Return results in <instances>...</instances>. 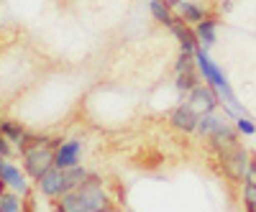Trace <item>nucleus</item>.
<instances>
[{"label": "nucleus", "mask_w": 256, "mask_h": 212, "mask_svg": "<svg viewBox=\"0 0 256 212\" xmlns=\"http://www.w3.org/2000/svg\"><path fill=\"white\" fill-rule=\"evenodd\" d=\"M166 3H172V5H174V3H180V0H166Z\"/></svg>", "instance_id": "nucleus-19"}, {"label": "nucleus", "mask_w": 256, "mask_h": 212, "mask_svg": "<svg viewBox=\"0 0 256 212\" xmlns=\"http://www.w3.org/2000/svg\"><path fill=\"white\" fill-rule=\"evenodd\" d=\"M0 179L8 184V189H13V192H18V195H24V197L31 195V182H34V179H31L20 166H16V164L6 161V166L0 169Z\"/></svg>", "instance_id": "nucleus-8"}, {"label": "nucleus", "mask_w": 256, "mask_h": 212, "mask_svg": "<svg viewBox=\"0 0 256 212\" xmlns=\"http://www.w3.org/2000/svg\"><path fill=\"white\" fill-rule=\"evenodd\" d=\"M198 120H200V113L192 108L187 100L177 102L172 110H169V125L177 128L180 133H195L198 131Z\"/></svg>", "instance_id": "nucleus-4"}, {"label": "nucleus", "mask_w": 256, "mask_h": 212, "mask_svg": "<svg viewBox=\"0 0 256 212\" xmlns=\"http://www.w3.org/2000/svg\"><path fill=\"white\" fill-rule=\"evenodd\" d=\"M0 120H3V118H0Z\"/></svg>", "instance_id": "nucleus-20"}, {"label": "nucleus", "mask_w": 256, "mask_h": 212, "mask_svg": "<svg viewBox=\"0 0 256 212\" xmlns=\"http://www.w3.org/2000/svg\"><path fill=\"white\" fill-rule=\"evenodd\" d=\"M195 36H198V44L210 51L218 41V18L208 15L205 20H200V23L195 26Z\"/></svg>", "instance_id": "nucleus-11"}, {"label": "nucleus", "mask_w": 256, "mask_h": 212, "mask_svg": "<svg viewBox=\"0 0 256 212\" xmlns=\"http://www.w3.org/2000/svg\"><path fill=\"white\" fill-rule=\"evenodd\" d=\"M200 136H205L212 146L218 148H226V146H238V128L230 125L223 115H218V110L212 113H200V120H198V131Z\"/></svg>", "instance_id": "nucleus-1"}, {"label": "nucleus", "mask_w": 256, "mask_h": 212, "mask_svg": "<svg viewBox=\"0 0 256 212\" xmlns=\"http://www.w3.org/2000/svg\"><path fill=\"white\" fill-rule=\"evenodd\" d=\"M82 154H84L82 138H67V141H62L59 148L54 151V166H59V169L80 166L82 164Z\"/></svg>", "instance_id": "nucleus-5"}, {"label": "nucleus", "mask_w": 256, "mask_h": 212, "mask_svg": "<svg viewBox=\"0 0 256 212\" xmlns=\"http://www.w3.org/2000/svg\"><path fill=\"white\" fill-rule=\"evenodd\" d=\"M169 31H172V36L177 38V44H180V51H187V54H195L198 51V36H195V26H190L184 23V20H174L172 26H169Z\"/></svg>", "instance_id": "nucleus-9"}, {"label": "nucleus", "mask_w": 256, "mask_h": 212, "mask_svg": "<svg viewBox=\"0 0 256 212\" xmlns=\"http://www.w3.org/2000/svg\"><path fill=\"white\" fill-rule=\"evenodd\" d=\"M148 10H152V15H154L156 23H162V26H166V28L177 20L174 5L166 3V0H148Z\"/></svg>", "instance_id": "nucleus-13"}, {"label": "nucleus", "mask_w": 256, "mask_h": 212, "mask_svg": "<svg viewBox=\"0 0 256 212\" xmlns=\"http://www.w3.org/2000/svg\"><path fill=\"white\" fill-rule=\"evenodd\" d=\"M174 13L180 15V20H184V23H190V26H198L200 20L208 18L205 8L192 3V0H180V3H174Z\"/></svg>", "instance_id": "nucleus-12"}, {"label": "nucleus", "mask_w": 256, "mask_h": 212, "mask_svg": "<svg viewBox=\"0 0 256 212\" xmlns=\"http://www.w3.org/2000/svg\"><path fill=\"white\" fill-rule=\"evenodd\" d=\"M92 177L90 169H84L82 164L80 166H72V169H64V184H67V192H72V189H77L80 184H84Z\"/></svg>", "instance_id": "nucleus-14"}, {"label": "nucleus", "mask_w": 256, "mask_h": 212, "mask_svg": "<svg viewBox=\"0 0 256 212\" xmlns=\"http://www.w3.org/2000/svg\"><path fill=\"white\" fill-rule=\"evenodd\" d=\"M24 205H26V197L13 192V189H6L0 195V212H24Z\"/></svg>", "instance_id": "nucleus-15"}, {"label": "nucleus", "mask_w": 256, "mask_h": 212, "mask_svg": "<svg viewBox=\"0 0 256 212\" xmlns=\"http://www.w3.org/2000/svg\"><path fill=\"white\" fill-rule=\"evenodd\" d=\"M0 154H3L6 159H10L13 154H20V151H18V146H13V143H10V141L3 136V133H0Z\"/></svg>", "instance_id": "nucleus-17"}, {"label": "nucleus", "mask_w": 256, "mask_h": 212, "mask_svg": "<svg viewBox=\"0 0 256 212\" xmlns=\"http://www.w3.org/2000/svg\"><path fill=\"white\" fill-rule=\"evenodd\" d=\"M187 102L198 113H212V110L220 108V95H218V90H212L208 82H200L198 87L187 95Z\"/></svg>", "instance_id": "nucleus-6"}, {"label": "nucleus", "mask_w": 256, "mask_h": 212, "mask_svg": "<svg viewBox=\"0 0 256 212\" xmlns=\"http://www.w3.org/2000/svg\"><path fill=\"white\" fill-rule=\"evenodd\" d=\"M246 182H254V184H256V161L248 164V177H246Z\"/></svg>", "instance_id": "nucleus-18"}, {"label": "nucleus", "mask_w": 256, "mask_h": 212, "mask_svg": "<svg viewBox=\"0 0 256 212\" xmlns=\"http://www.w3.org/2000/svg\"><path fill=\"white\" fill-rule=\"evenodd\" d=\"M236 128H238V133L254 136V133H256V123H254L248 115H238V118H236Z\"/></svg>", "instance_id": "nucleus-16"}, {"label": "nucleus", "mask_w": 256, "mask_h": 212, "mask_svg": "<svg viewBox=\"0 0 256 212\" xmlns=\"http://www.w3.org/2000/svg\"><path fill=\"white\" fill-rule=\"evenodd\" d=\"M36 189L49 200H59L62 195H67V184H64V169L52 166L46 174H41V179L36 182Z\"/></svg>", "instance_id": "nucleus-7"}, {"label": "nucleus", "mask_w": 256, "mask_h": 212, "mask_svg": "<svg viewBox=\"0 0 256 212\" xmlns=\"http://www.w3.org/2000/svg\"><path fill=\"white\" fill-rule=\"evenodd\" d=\"M0 133H3L13 146H18V151H24L28 146V138H31V131L20 120H0Z\"/></svg>", "instance_id": "nucleus-10"}, {"label": "nucleus", "mask_w": 256, "mask_h": 212, "mask_svg": "<svg viewBox=\"0 0 256 212\" xmlns=\"http://www.w3.org/2000/svg\"><path fill=\"white\" fill-rule=\"evenodd\" d=\"M195 64H198V72H200L202 82H208L212 90L223 92L226 87H230V82H228L226 72H223V69L216 64V61L210 59V51H208V49L198 46V51H195Z\"/></svg>", "instance_id": "nucleus-3"}, {"label": "nucleus", "mask_w": 256, "mask_h": 212, "mask_svg": "<svg viewBox=\"0 0 256 212\" xmlns=\"http://www.w3.org/2000/svg\"><path fill=\"white\" fill-rule=\"evenodd\" d=\"M59 143L62 138H52L49 143H34L20 151V166L34 182H38L41 174H46L54 166V151L59 148Z\"/></svg>", "instance_id": "nucleus-2"}]
</instances>
